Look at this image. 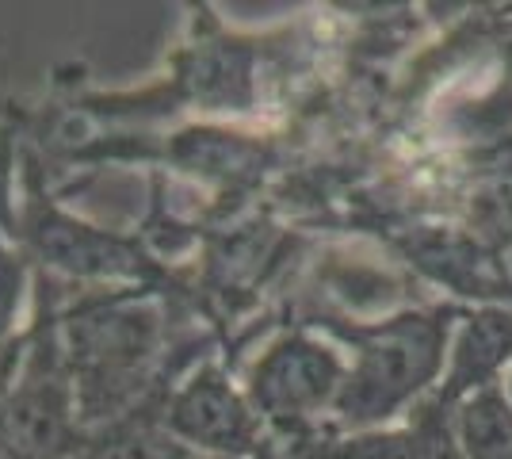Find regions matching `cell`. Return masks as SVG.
Wrapping results in <instances>:
<instances>
[{"mask_svg": "<svg viewBox=\"0 0 512 459\" xmlns=\"http://www.w3.org/2000/svg\"><path fill=\"white\" fill-rule=\"evenodd\" d=\"M451 410L444 398H432L425 402L413 421H409V429H413V437H417V459H463L459 452V440H455V421H451Z\"/></svg>", "mask_w": 512, "mask_h": 459, "instance_id": "obj_8", "label": "cell"}, {"mask_svg": "<svg viewBox=\"0 0 512 459\" xmlns=\"http://www.w3.org/2000/svg\"><path fill=\"white\" fill-rule=\"evenodd\" d=\"M153 421L188 452L214 459H256L264 452V417L230 372L207 360L153 402Z\"/></svg>", "mask_w": 512, "mask_h": 459, "instance_id": "obj_3", "label": "cell"}, {"mask_svg": "<svg viewBox=\"0 0 512 459\" xmlns=\"http://www.w3.org/2000/svg\"><path fill=\"white\" fill-rule=\"evenodd\" d=\"M512 360V310L490 306L463 318V329L455 337L451 364L444 375V387L436 398H444L448 406H459L467 394L493 387L497 372Z\"/></svg>", "mask_w": 512, "mask_h": 459, "instance_id": "obj_5", "label": "cell"}, {"mask_svg": "<svg viewBox=\"0 0 512 459\" xmlns=\"http://www.w3.org/2000/svg\"><path fill=\"white\" fill-rule=\"evenodd\" d=\"M318 459H417L413 429H363L333 444H321Z\"/></svg>", "mask_w": 512, "mask_h": 459, "instance_id": "obj_7", "label": "cell"}, {"mask_svg": "<svg viewBox=\"0 0 512 459\" xmlns=\"http://www.w3.org/2000/svg\"><path fill=\"white\" fill-rule=\"evenodd\" d=\"M344 375L348 364L341 360V352L318 341L310 329H287L256 356V364L245 375V394L256 414L264 417V425L299 433L321 410L333 414Z\"/></svg>", "mask_w": 512, "mask_h": 459, "instance_id": "obj_4", "label": "cell"}, {"mask_svg": "<svg viewBox=\"0 0 512 459\" xmlns=\"http://www.w3.org/2000/svg\"><path fill=\"white\" fill-rule=\"evenodd\" d=\"M20 165V211H8V230L35 272H62L73 280H138L142 287L161 276L157 261H150L134 238L107 234L46 196L43 165L35 153H23Z\"/></svg>", "mask_w": 512, "mask_h": 459, "instance_id": "obj_2", "label": "cell"}, {"mask_svg": "<svg viewBox=\"0 0 512 459\" xmlns=\"http://www.w3.org/2000/svg\"><path fill=\"white\" fill-rule=\"evenodd\" d=\"M455 310H409L379 326H341L325 322L337 337L352 341L356 360L348 364L341 398L333 417L341 429H371L386 417H394L409 398L425 391L444 368L448 329Z\"/></svg>", "mask_w": 512, "mask_h": 459, "instance_id": "obj_1", "label": "cell"}, {"mask_svg": "<svg viewBox=\"0 0 512 459\" xmlns=\"http://www.w3.org/2000/svg\"><path fill=\"white\" fill-rule=\"evenodd\" d=\"M455 440L463 459H512V398L501 383L467 394L455 406Z\"/></svg>", "mask_w": 512, "mask_h": 459, "instance_id": "obj_6", "label": "cell"}, {"mask_svg": "<svg viewBox=\"0 0 512 459\" xmlns=\"http://www.w3.org/2000/svg\"><path fill=\"white\" fill-rule=\"evenodd\" d=\"M509 398H512V379H509Z\"/></svg>", "mask_w": 512, "mask_h": 459, "instance_id": "obj_9", "label": "cell"}]
</instances>
